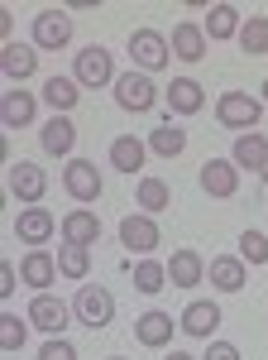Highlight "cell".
I'll use <instances>...</instances> for the list:
<instances>
[{
  "label": "cell",
  "mask_w": 268,
  "mask_h": 360,
  "mask_svg": "<svg viewBox=\"0 0 268 360\" xmlns=\"http://www.w3.org/2000/svg\"><path fill=\"white\" fill-rule=\"evenodd\" d=\"M72 317H77L81 327H110L115 322V298H110V288L101 283H81L77 293H72Z\"/></svg>",
  "instance_id": "6da1fadb"
},
{
  "label": "cell",
  "mask_w": 268,
  "mask_h": 360,
  "mask_svg": "<svg viewBox=\"0 0 268 360\" xmlns=\"http://www.w3.org/2000/svg\"><path fill=\"white\" fill-rule=\"evenodd\" d=\"M259 115H264V101L259 96H249V91H225L220 101H215V120L225 125V130H259Z\"/></svg>",
  "instance_id": "7a4b0ae2"
},
{
  "label": "cell",
  "mask_w": 268,
  "mask_h": 360,
  "mask_svg": "<svg viewBox=\"0 0 268 360\" xmlns=\"http://www.w3.org/2000/svg\"><path fill=\"white\" fill-rule=\"evenodd\" d=\"M110 91H115V106H120V111H130V115L154 111V101H159V86H154V77H149V72H139V68L120 72Z\"/></svg>",
  "instance_id": "3957f363"
},
{
  "label": "cell",
  "mask_w": 268,
  "mask_h": 360,
  "mask_svg": "<svg viewBox=\"0 0 268 360\" xmlns=\"http://www.w3.org/2000/svg\"><path fill=\"white\" fill-rule=\"evenodd\" d=\"M72 77H77V86H91V91L115 86V58H110V49L86 44V49L77 53V63H72Z\"/></svg>",
  "instance_id": "277c9868"
},
{
  "label": "cell",
  "mask_w": 268,
  "mask_h": 360,
  "mask_svg": "<svg viewBox=\"0 0 268 360\" xmlns=\"http://www.w3.org/2000/svg\"><path fill=\"white\" fill-rule=\"evenodd\" d=\"M67 322H72V307L62 303V298H53V293H34L29 298V327L43 332L48 341L67 332Z\"/></svg>",
  "instance_id": "5b68a950"
},
{
  "label": "cell",
  "mask_w": 268,
  "mask_h": 360,
  "mask_svg": "<svg viewBox=\"0 0 268 360\" xmlns=\"http://www.w3.org/2000/svg\"><path fill=\"white\" fill-rule=\"evenodd\" d=\"M130 58H134V68L139 72H159V68H168V58H173V44L163 39L159 29H134L130 34Z\"/></svg>",
  "instance_id": "8992f818"
},
{
  "label": "cell",
  "mask_w": 268,
  "mask_h": 360,
  "mask_svg": "<svg viewBox=\"0 0 268 360\" xmlns=\"http://www.w3.org/2000/svg\"><path fill=\"white\" fill-rule=\"evenodd\" d=\"M5 188H10V197H20L25 207H39V197L48 193V178H43V168H39V164L20 159V164L5 168Z\"/></svg>",
  "instance_id": "52a82bcc"
},
{
  "label": "cell",
  "mask_w": 268,
  "mask_h": 360,
  "mask_svg": "<svg viewBox=\"0 0 268 360\" xmlns=\"http://www.w3.org/2000/svg\"><path fill=\"white\" fill-rule=\"evenodd\" d=\"M72 44V15L67 10H39L34 15V49H67Z\"/></svg>",
  "instance_id": "ba28073f"
},
{
  "label": "cell",
  "mask_w": 268,
  "mask_h": 360,
  "mask_svg": "<svg viewBox=\"0 0 268 360\" xmlns=\"http://www.w3.org/2000/svg\"><path fill=\"white\" fill-rule=\"evenodd\" d=\"M163 231L154 217H144V212H130L125 221H120V245L130 250V255H149V250H159Z\"/></svg>",
  "instance_id": "9c48e42d"
},
{
  "label": "cell",
  "mask_w": 268,
  "mask_h": 360,
  "mask_svg": "<svg viewBox=\"0 0 268 360\" xmlns=\"http://www.w3.org/2000/svg\"><path fill=\"white\" fill-rule=\"evenodd\" d=\"M62 188L77 197V202H96L101 197V168L91 164V159H67V168H62Z\"/></svg>",
  "instance_id": "30bf717a"
},
{
  "label": "cell",
  "mask_w": 268,
  "mask_h": 360,
  "mask_svg": "<svg viewBox=\"0 0 268 360\" xmlns=\"http://www.w3.org/2000/svg\"><path fill=\"white\" fill-rule=\"evenodd\" d=\"M58 226H62V221H58V217H48L43 207H25V212H20V221H15V236H20L29 250H43L58 236Z\"/></svg>",
  "instance_id": "8fae6325"
},
{
  "label": "cell",
  "mask_w": 268,
  "mask_h": 360,
  "mask_svg": "<svg viewBox=\"0 0 268 360\" xmlns=\"http://www.w3.org/2000/svg\"><path fill=\"white\" fill-rule=\"evenodd\" d=\"M187 336H201V341H215V332H220V303H211V298H192L187 307H182V322H177Z\"/></svg>",
  "instance_id": "7c38bea8"
},
{
  "label": "cell",
  "mask_w": 268,
  "mask_h": 360,
  "mask_svg": "<svg viewBox=\"0 0 268 360\" xmlns=\"http://www.w3.org/2000/svg\"><path fill=\"white\" fill-rule=\"evenodd\" d=\"M58 236H62V245H81V250H91L96 240H101V221H96V217H91L86 207H77V212H67V217H62Z\"/></svg>",
  "instance_id": "4fadbf2b"
},
{
  "label": "cell",
  "mask_w": 268,
  "mask_h": 360,
  "mask_svg": "<svg viewBox=\"0 0 268 360\" xmlns=\"http://www.w3.org/2000/svg\"><path fill=\"white\" fill-rule=\"evenodd\" d=\"M20 278H25L34 293H48L58 278V255H48V250H29L25 259H20Z\"/></svg>",
  "instance_id": "5bb4252c"
},
{
  "label": "cell",
  "mask_w": 268,
  "mask_h": 360,
  "mask_svg": "<svg viewBox=\"0 0 268 360\" xmlns=\"http://www.w3.org/2000/svg\"><path fill=\"white\" fill-rule=\"evenodd\" d=\"M163 101H168V111H173V115H196L201 106H206V91H201L196 77H173L168 91H163Z\"/></svg>",
  "instance_id": "9a60e30c"
},
{
  "label": "cell",
  "mask_w": 268,
  "mask_h": 360,
  "mask_svg": "<svg viewBox=\"0 0 268 360\" xmlns=\"http://www.w3.org/2000/svg\"><path fill=\"white\" fill-rule=\"evenodd\" d=\"M201 188H206V197H235L240 168L230 164V159H206L201 164Z\"/></svg>",
  "instance_id": "2e32d148"
},
{
  "label": "cell",
  "mask_w": 268,
  "mask_h": 360,
  "mask_svg": "<svg viewBox=\"0 0 268 360\" xmlns=\"http://www.w3.org/2000/svg\"><path fill=\"white\" fill-rule=\"evenodd\" d=\"M0 72L10 77V82H25L39 72V49L34 44H5L0 49Z\"/></svg>",
  "instance_id": "e0dca14e"
},
{
  "label": "cell",
  "mask_w": 268,
  "mask_h": 360,
  "mask_svg": "<svg viewBox=\"0 0 268 360\" xmlns=\"http://www.w3.org/2000/svg\"><path fill=\"white\" fill-rule=\"evenodd\" d=\"M244 283H249V264H244L240 255H215L211 259V288H220V293H240Z\"/></svg>",
  "instance_id": "ac0fdd59"
},
{
  "label": "cell",
  "mask_w": 268,
  "mask_h": 360,
  "mask_svg": "<svg viewBox=\"0 0 268 360\" xmlns=\"http://www.w3.org/2000/svg\"><path fill=\"white\" fill-rule=\"evenodd\" d=\"M34 115H39V101L29 96V91H5L0 96V120H5V130H25V125H34Z\"/></svg>",
  "instance_id": "d6986e66"
},
{
  "label": "cell",
  "mask_w": 268,
  "mask_h": 360,
  "mask_svg": "<svg viewBox=\"0 0 268 360\" xmlns=\"http://www.w3.org/2000/svg\"><path fill=\"white\" fill-rule=\"evenodd\" d=\"M39 144H43V154H53V159L72 154V144H77V125H72V115H53V120L39 130Z\"/></svg>",
  "instance_id": "ffe728a7"
},
{
  "label": "cell",
  "mask_w": 268,
  "mask_h": 360,
  "mask_svg": "<svg viewBox=\"0 0 268 360\" xmlns=\"http://www.w3.org/2000/svg\"><path fill=\"white\" fill-rule=\"evenodd\" d=\"M173 58H182V63H201L206 58V29L182 20V25H173Z\"/></svg>",
  "instance_id": "44dd1931"
},
{
  "label": "cell",
  "mask_w": 268,
  "mask_h": 360,
  "mask_svg": "<svg viewBox=\"0 0 268 360\" xmlns=\"http://www.w3.org/2000/svg\"><path fill=\"white\" fill-rule=\"evenodd\" d=\"M230 164H235V168H249V173H259V168L268 164V139L259 135V130L240 135L235 144H230Z\"/></svg>",
  "instance_id": "7402d4cb"
},
{
  "label": "cell",
  "mask_w": 268,
  "mask_h": 360,
  "mask_svg": "<svg viewBox=\"0 0 268 360\" xmlns=\"http://www.w3.org/2000/svg\"><path fill=\"white\" fill-rule=\"evenodd\" d=\"M168 278H173L177 288H196V283L206 278V259H201L196 250H173V259H168Z\"/></svg>",
  "instance_id": "603a6c76"
},
{
  "label": "cell",
  "mask_w": 268,
  "mask_h": 360,
  "mask_svg": "<svg viewBox=\"0 0 268 360\" xmlns=\"http://www.w3.org/2000/svg\"><path fill=\"white\" fill-rule=\"evenodd\" d=\"M134 336H139V346H154V351H163L168 341H173V317L168 312H144L139 322H134Z\"/></svg>",
  "instance_id": "cb8c5ba5"
},
{
  "label": "cell",
  "mask_w": 268,
  "mask_h": 360,
  "mask_svg": "<svg viewBox=\"0 0 268 360\" xmlns=\"http://www.w3.org/2000/svg\"><path fill=\"white\" fill-rule=\"evenodd\" d=\"M144 159H149V139H134V135L110 139V164L120 168V173H139Z\"/></svg>",
  "instance_id": "d4e9b609"
},
{
  "label": "cell",
  "mask_w": 268,
  "mask_h": 360,
  "mask_svg": "<svg viewBox=\"0 0 268 360\" xmlns=\"http://www.w3.org/2000/svg\"><path fill=\"white\" fill-rule=\"evenodd\" d=\"M206 39H240V29H244V20H240V10L230 5V0H220V5H211L206 10Z\"/></svg>",
  "instance_id": "484cf974"
},
{
  "label": "cell",
  "mask_w": 268,
  "mask_h": 360,
  "mask_svg": "<svg viewBox=\"0 0 268 360\" xmlns=\"http://www.w3.org/2000/svg\"><path fill=\"white\" fill-rule=\"evenodd\" d=\"M77 91H81L77 77H48V82H43V101L53 106V115H67L77 106Z\"/></svg>",
  "instance_id": "4316f807"
},
{
  "label": "cell",
  "mask_w": 268,
  "mask_h": 360,
  "mask_svg": "<svg viewBox=\"0 0 268 360\" xmlns=\"http://www.w3.org/2000/svg\"><path fill=\"white\" fill-rule=\"evenodd\" d=\"M130 274H134V288H139L144 298H154V293H163V283H168V264L139 259V264H130Z\"/></svg>",
  "instance_id": "83f0119b"
},
{
  "label": "cell",
  "mask_w": 268,
  "mask_h": 360,
  "mask_svg": "<svg viewBox=\"0 0 268 360\" xmlns=\"http://www.w3.org/2000/svg\"><path fill=\"white\" fill-rule=\"evenodd\" d=\"M182 149H187V135H182L173 120H168V125H159V130L149 135V154H159V159H177Z\"/></svg>",
  "instance_id": "f1b7e54d"
},
{
  "label": "cell",
  "mask_w": 268,
  "mask_h": 360,
  "mask_svg": "<svg viewBox=\"0 0 268 360\" xmlns=\"http://www.w3.org/2000/svg\"><path fill=\"white\" fill-rule=\"evenodd\" d=\"M58 274H67V278H77V283H86V274H91V250L62 245V250H58Z\"/></svg>",
  "instance_id": "f546056e"
},
{
  "label": "cell",
  "mask_w": 268,
  "mask_h": 360,
  "mask_svg": "<svg viewBox=\"0 0 268 360\" xmlns=\"http://www.w3.org/2000/svg\"><path fill=\"white\" fill-rule=\"evenodd\" d=\"M168 202H173V188H168L163 178H144V183H139V212H144V217L163 212Z\"/></svg>",
  "instance_id": "4dcf8cb0"
},
{
  "label": "cell",
  "mask_w": 268,
  "mask_h": 360,
  "mask_svg": "<svg viewBox=\"0 0 268 360\" xmlns=\"http://www.w3.org/2000/svg\"><path fill=\"white\" fill-rule=\"evenodd\" d=\"M240 49H244L249 58L268 53V20H264V15H254V20H244V29H240Z\"/></svg>",
  "instance_id": "1f68e13d"
},
{
  "label": "cell",
  "mask_w": 268,
  "mask_h": 360,
  "mask_svg": "<svg viewBox=\"0 0 268 360\" xmlns=\"http://www.w3.org/2000/svg\"><path fill=\"white\" fill-rule=\"evenodd\" d=\"M29 341V322H20L15 312H0V351H20Z\"/></svg>",
  "instance_id": "d6a6232c"
},
{
  "label": "cell",
  "mask_w": 268,
  "mask_h": 360,
  "mask_svg": "<svg viewBox=\"0 0 268 360\" xmlns=\"http://www.w3.org/2000/svg\"><path fill=\"white\" fill-rule=\"evenodd\" d=\"M240 259H244V264H268V236H264V231L249 226V231L240 236Z\"/></svg>",
  "instance_id": "836d02e7"
},
{
  "label": "cell",
  "mask_w": 268,
  "mask_h": 360,
  "mask_svg": "<svg viewBox=\"0 0 268 360\" xmlns=\"http://www.w3.org/2000/svg\"><path fill=\"white\" fill-rule=\"evenodd\" d=\"M39 360H77V346H72L67 336H53V341L39 346Z\"/></svg>",
  "instance_id": "e575fe53"
},
{
  "label": "cell",
  "mask_w": 268,
  "mask_h": 360,
  "mask_svg": "<svg viewBox=\"0 0 268 360\" xmlns=\"http://www.w3.org/2000/svg\"><path fill=\"white\" fill-rule=\"evenodd\" d=\"M201 360H240V346L235 341H206Z\"/></svg>",
  "instance_id": "d590c367"
},
{
  "label": "cell",
  "mask_w": 268,
  "mask_h": 360,
  "mask_svg": "<svg viewBox=\"0 0 268 360\" xmlns=\"http://www.w3.org/2000/svg\"><path fill=\"white\" fill-rule=\"evenodd\" d=\"M0 298H15V269L0 264Z\"/></svg>",
  "instance_id": "8d00e7d4"
},
{
  "label": "cell",
  "mask_w": 268,
  "mask_h": 360,
  "mask_svg": "<svg viewBox=\"0 0 268 360\" xmlns=\"http://www.w3.org/2000/svg\"><path fill=\"white\" fill-rule=\"evenodd\" d=\"M163 360H196V356H187V351H168Z\"/></svg>",
  "instance_id": "74e56055"
},
{
  "label": "cell",
  "mask_w": 268,
  "mask_h": 360,
  "mask_svg": "<svg viewBox=\"0 0 268 360\" xmlns=\"http://www.w3.org/2000/svg\"><path fill=\"white\" fill-rule=\"evenodd\" d=\"M259 101H264V106H268V77H264V91H259Z\"/></svg>",
  "instance_id": "f35d334b"
},
{
  "label": "cell",
  "mask_w": 268,
  "mask_h": 360,
  "mask_svg": "<svg viewBox=\"0 0 268 360\" xmlns=\"http://www.w3.org/2000/svg\"><path fill=\"white\" fill-rule=\"evenodd\" d=\"M259 178H264V183H268V164H264V168H259Z\"/></svg>",
  "instance_id": "ab89813d"
},
{
  "label": "cell",
  "mask_w": 268,
  "mask_h": 360,
  "mask_svg": "<svg viewBox=\"0 0 268 360\" xmlns=\"http://www.w3.org/2000/svg\"><path fill=\"white\" fill-rule=\"evenodd\" d=\"M110 360H125V356H110Z\"/></svg>",
  "instance_id": "60d3db41"
}]
</instances>
